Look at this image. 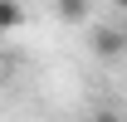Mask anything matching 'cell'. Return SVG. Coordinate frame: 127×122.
I'll use <instances>...</instances> for the list:
<instances>
[{
	"label": "cell",
	"instance_id": "5b68a950",
	"mask_svg": "<svg viewBox=\"0 0 127 122\" xmlns=\"http://www.w3.org/2000/svg\"><path fill=\"white\" fill-rule=\"evenodd\" d=\"M112 5H117V10H127V0H112Z\"/></svg>",
	"mask_w": 127,
	"mask_h": 122
},
{
	"label": "cell",
	"instance_id": "6da1fadb",
	"mask_svg": "<svg viewBox=\"0 0 127 122\" xmlns=\"http://www.w3.org/2000/svg\"><path fill=\"white\" fill-rule=\"evenodd\" d=\"M88 49H93L98 59H122V54H127V30H117V25L88 30Z\"/></svg>",
	"mask_w": 127,
	"mask_h": 122
},
{
	"label": "cell",
	"instance_id": "277c9868",
	"mask_svg": "<svg viewBox=\"0 0 127 122\" xmlns=\"http://www.w3.org/2000/svg\"><path fill=\"white\" fill-rule=\"evenodd\" d=\"M98 122H117V117H112V112H103V117H98Z\"/></svg>",
	"mask_w": 127,
	"mask_h": 122
},
{
	"label": "cell",
	"instance_id": "7a4b0ae2",
	"mask_svg": "<svg viewBox=\"0 0 127 122\" xmlns=\"http://www.w3.org/2000/svg\"><path fill=\"white\" fill-rule=\"evenodd\" d=\"M20 20H25V10H20V0H0V34L20 30Z\"/></svg>",
	"mask_w": 127,
	"mask_h": 122
},
{
	"label": "cell",
	"instance_id": "3957f363",
	"mask_svg": "<svg viewBox=\"0 0 127 122\" xmlns=\"http://www.w3.org/2000/svg\"><path fill=\"white\" fill-rule=\"evenodd\" d=\"M59 20L64 25H83L88 20V0H59Z\"/></svg>",
	"mask_w": 127,
	"mask_h": 122
}]
</instances>
